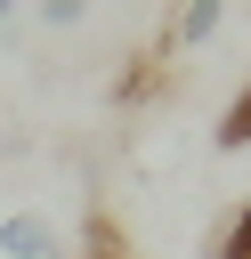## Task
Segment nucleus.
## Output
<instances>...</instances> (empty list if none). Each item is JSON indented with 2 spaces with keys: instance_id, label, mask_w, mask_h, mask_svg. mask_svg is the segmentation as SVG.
<instances>
[{
  "instance_id": "obj_6",
  "label": "nucleus",
  "mask_w": 251,
  "mask_h": 259,
  "mask_svg": "<svg viewBox=\"0 0 251 259\" xmlns=\"http://www.w3.org/2000/svg\"><path fill=\"white\" fill-rule=\"evenodd\" d=\"M202 259H251V202H243V210L211 235V251H202Z\"/></svg>"
},
{
  "instance_id": "obj_7",
  "label": "nucleus",
  "mask_w": 251,
  "mask_h": 259,
  "mask_svg": "<svg viewBox=\"0 0 251 259\" xmlns=\"http://www.w3.org/2000/svg\"><path fill=\"white\" fill-rule=\"evenodd\" d=\"M40 24H57V32H65V24H89V0H49Z\"/></svg>"
},
{
  "instance_id": "obj_1",
  "label": "nucleus",
  "mask_w": 251,
  "mask_h": 259,
  "mask_svg": "<svg viewBox=\"0 0 251 259\" xmlns=\"http://www.w3.org/2000/svg\"><path fill=\"white\" fill-rule=\"evenodd\" d=\"M170 81H178V57H170L162 40H146V49L113 73V105H154V97H170Z\"/></svg>"
},
{
  "instance_id": "obj_3",
  "label": "nucleus",
  "mask_w": 251,
  "mask_h": 259,
  "mask_svg": "<svg viewBox=\"0 0 251 259\" xmlns=\"http://www.w3.org/2000/svg\"><path fill=\"white\" fill-rule=\"evenodd\" d=\"M219 16H227L219 0H186V8H170V16H162V32H154V40H162L170 57H186V49H202V40L219 32Z\"/></svg>"
},
{
  "instance_id": "obj_5",
  "label": "nucleus",
  "mask_w": 251,
  "mask_h": 259,
  "mask_svg": "<svg viewBox=\"0 0 251 259\" xmlns=\"http://www.w3.org/2000/svg\"><path fill=\"white\" fill-rule=\"evenodd\" d=\"M211 146H219V154H243V146H251V81H243V89H235V105L219 113V130H211Z\"/></svg>"
},
{
  "instance_id": "obj_4",
  "label": "nucleus",
  "mask_w": 251,
  "mask_h": 259,
  "mask_svg": "<svg viewBox=\"0 0 251 259\" xmlns=\"http://www.w3.org/2000/svg\"><path fill=\"white\" fill-rule=\"evenodd\" d=\"M81 259H138L113 210H89V219H81Z\"/></svg>"
},
{
  "instance_id": "obj_2",
  "label": "nucleus",
  "mask_w": 251,
  "mask_h": 259,
  "mask_svg": "<svg viewBox=\"0 0 251 259\" xmlns=\"http://www.w3.org/2000/svg\"><path fill=\"white\" fill-rule=\"evenodd\" d=\"M0 259H65V235L49 227V210H8L0 219Z\"/></svg>"
}]
</instances>
